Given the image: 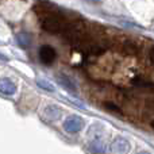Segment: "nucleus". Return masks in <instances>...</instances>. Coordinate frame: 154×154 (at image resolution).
<instances>
[{
  "label": "nucleus",
  "instance_id": "nucleus-13",
  "mask_svg": "<svg viewBox=\"0 0 154 154\" xmlns=\"http://www.w3.org/2000/svg\"><path fill=\"white\" fill-rule=\"evenodd\" d=\"M104 106H106L109 111H114V112H116V114H120V112H122L119 109V107H116L115 104H112V103H104Z\"/></svg>",
  "mask_w": 154,
  "mask_h": 154
},
{
  "label": "nucleus",
  "instance_id": "nucleus-8",
  "mask_svg": "<svg viewBox=\"0 0 154 154\" xmlns=\"http://www.w3.org/2000/svg\"><path fill=\"white\" fill-rule=\"evenodd\" d=\"M89 150H91V153H93V154H104L107 147H106V143H104L101 139L97 138V139H93L89 143Z\"/></svg>",
  "mask_w": 154,
  "mask_h": 154
},
{
  "label": "nucleus",
  "instance_id": "nucleus-1",
  "mask_svg": "<svg viewBox=\"0 0 154 154\" xmlns=\"http://www.w3.org/2000/svg\"><path fill=\"white\" fill-rule=\"evenodd\" d=\"M64 27H65L64 19L60 15H57V14H49L46 18L42 19V29L48 32H51V34L62 32Z\"/></svg>",
  "mask_w": 154,
  "mask_h": 154
},
{
  "label": "nucleus",
  "instance_id": "nucleus-5",
  "mask_svg": "<svg viewBox=\"0 0 154 154\" xmlns=\"http://www.w3.org/2000/svg\"><path fill=\"white\" fill-rule=\"evenodd\" d=\"M16 91V85L12 80L7 79H0V92L4 93V95H14Z\"/></svg>",
  "mask_w": 154,
  "mask_h": 154
},
{
  "label": "nucleus",
  "instance_id": "nucleus-3",
  "mask_svg": "<svg viewBox=\"0 0 154 154\" xmlns=\"http://www.w3.org/2000/svg\"><path fill=\"white\" fill-rule=\"evenodd\" d=\"M82 126H84V120L77 115H70L64 120V128L68 133H79Z\"/></svg>",
  "mask_w": 154,
  "mask_h": 154
},
{
  "label": "nucleus",
  "instance_id": "nucleus-12",
  "mask_svg": "<svg viewBox=\"0 0 154 154\" xmlns=\"http://www.w3.org/2000/svg\"><path fill=\"white\" fill-rule=\"evenodd\" d=\"M123 49H125V51L127 54H134L137 51V48H135V45H134V42H126Z\"/></svg>",
  "mask_w": 154,
  "mask_h": 154
},
{
  "label": "nucleus",
  "instance_id": "nucleus-14",
  "mask_svg": "<svg viewBox=\"0 0 154 154\" xmlns=\"http://www.w3.org/2000/svg\"><path fill=\"white\" fill-rule=\"evenodd\" d=\"M0 61H4V62H7V61H8V57H5L4 54H2V53H0Z\"/></svg>",
  "mask_w": 154,
  "mask_h": 154
},
{
  "label": "nucleus",
  "instance_id": "nucleus-10",
  "mask_svg": "<svg viewBox=\"0 0 154 154\" xmlns=\"http://www.w3.org/2000/svg\"><path fill=\"white\" fill-rule=\"evenodd\" d=\"M37 84L39 85L41 88H43V89L49 91V92H53V91H54L53 84H51V82H49V81H46V80H43V79H37Z\"/></svg>",
  "mask_w": 154,
  "mask_h": 154
},
{
  "label": "nucleus",
  "instance_id": "nucleus-11",
  "mask_svg": "<svg viewBox=\"0 0 154 154\" xmlns=\"http://www.w3.org/2000/svg\"><path fill=\"white\" fill-rule=\"evenodd\" d=\"M133 84L135 85V87H141V88H145L147 85V87H152V82L146 81L145 79H141V77H137L135 80H133Z\"/></svg>",
  "mask_w": 154,
  "mask_h": 154
},
{
  "label": "nucleus",
  "instance_id": "nucleus-7",
  "mask_svg": "<svg viewBox=\"0 0 154 154\" xmlns=\"http://www.w3.org/2000/svg\"><path fill=\"white\" fill-rule=\"evenodd\" d=\"M43 115H45L46 120H57L61 116V109L57 106H48L43 111Z\"/></svg>",
  "mask_w": 154,
  "mask_h": 154
},
{
  "label": "nucleus",
  "instance_id": "nucleus-6",
  "mask_svg": "<svg viewBox=\"0 0 154 154\" xmlns=\"http://www.w3.org/2000/svg\"><path fill=\"white\" fill-rule=\"evenodd\" d=\"M57 77V81L61 87H64L66 91H70V92H76V84L73 82L72 79H69V76L64 75V73H58L56 76Z\"/></svg>",
  "mask_w": 154,
  "mask_h": 154
},
{
  "label": "nucleus",
  "instance_id": "nucleus-2",
  "mask_svg": "<svg viewBox=\"0 0 154 154\" xmlns=\"http://www.w3.org/2000/svg\"><path fill=\"white\" fill-rule=\"evenodd\" d=\"M109 149H111L112 154H127L131 149V145H130V142L126 138H123V137H116V138L111 142Z\"/></svg>",
  "mask_w": 154,
  "mask_h": 154
},
{
  "label": "nucleus",
  "instance_id": "nucleus-15",
  "mask_svg": "<svg viewBox=\"0 0 154 154\" xmlns=\"http://www.w3.org/2000/svg\"><path fill=\"white\" fill-rule=\"evenodd\" d=\"M137 154H149L147 152H141V153H137Z\"/></svg>",
  "mask_w": 154,
  "mask_h": 154
},
{
  "label": "nucleus",
  "instance_id": "nucleus-4",
  "mask_svg": "<svg viewBox=\"0 0 154 154\" xmlns=\"http://www.w3.org/2000/svg\"><path fill=\"white\" fill-rule=\"evenodd\" d=\"M56 57H57V53H56V50H54L51 46L43 45L42 48L39 49V60L43 62V64L50 65L51 62L56 60Z\"/></svg>",
  "mask_w": 154,
  "mask_h": 154
},
{
  "label": "nucleus",
  "instance_id": "nucleus-9",
  "mask_svg": "<svg viewBox=\"0 0 154 154\" xmlns=\"http://www.w3.org/2000/svg\"><path fill=\"white\" fill-rule=\"evenodd\" d=\"M16 41H18V43L22 48H29L30 43H31V35L24 31L18 32V34H16Z\"/></svg>",
  "mask_w": 154,
  "mask_h": 154
}]
</instances>
